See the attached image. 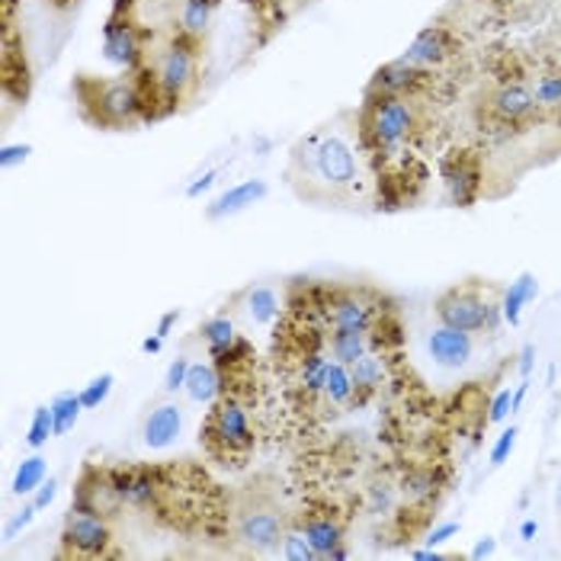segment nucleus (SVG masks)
Returning <instances> with one entry per match:
<instances>
[{
    "label": "nucleus",
    "instance_id": "obj_35",
    "mask_svg": "<svg viewBox=\"0 0 561 561\" xmlns=\"http://www.w3.org/2000/svg\"><path fill=\"white\" fill-rule=\"evenodd\" d=\"M511 411H514V394H511V389L497 391V394H494V401H491V414H488V421H491V424H501Z\"/></svg>",
    "mask_w": 561,
    "mask_h": 561
},
{
    "label": "nucleus",
    "instance_id": "obj_17",
    "mask_svg": "<svg viewBox=\"0 0 561 561\" xmlns=\"http://www.w3.org/2000/svg\"><path fill=\"white\" fill-rule=\"evenodd\" d=\"M266 193H270V186H266L263 180H244V183H238V186L225 190L216 203L206 209V216L209 218L238 216V213H244V209L257 206L260 199H266Z\"/></svg>",
    "mask_w": 561,
    "mask_h": 561
},
{
    "label": "nucleus",
    "instance_id": "obj_45",
    "mask_svg": "<svg viewBox=\"0 0 561 561\" xmlns=\"http://www.w3.org/2000/svg\"><path fill=\"white\" fill-rule=\"evenodd\" d=\"M414 559L417 561H436V559H443V556H439V552H433V549H427V552H414Z\"/></svg>",
    "mask_w": 561,
    "mask_h": 561
},
{
    "label": "nucleus",
    "instance_id": "obj_3",
    "mask_svg": "<svg viewBox=\"0 0 561 561\" xmlns=\"http://www.w3.org/2000/svg\"><path fill=\"white\" fill-rule=\"evenodd\" d=\"M75 103L87 126L103 131H129L148 123V96L135 71L100 78V75H78L75 84Z\"/></svg>",
    "mask_w": 561,
    "mask_h": 561
},
{
    "label": "nucleus",
    "instance_id": "obj_23",
    "mask_svg": "<svg viewBox=\"0 0 561 561\" xmlns=\"http://www.w3.org/2000/svg\"><path fill=\"white\" fill-rule=\"evenodd\" d=\"M244 311H248V318L254 324H273L279 318V311H283V302L276 296V289H270V286H251L244 293Z\"/></svg>",
    "mask_w": 561,
    "mask_h": 561
},
{
    "label": "nucleus",
    "instance_id": "obj_31",
    "mask_svg": "<svg viewBox=\"0 0 561 561\" xmlns=\"http://www.w3.org/2000/svg\"><path fill=\"white\" fill-rule=\"evenodd\" d=\"M51 436H55L51 404H48V408H36V411H33V421H30V431H26V443H30L33 449H43Z\"/></svg>",
    "mask_w": 561,
    "mask_h": 561
},
{
    "label": "nucleus",
    "instance_id": "obj_20",
    "mask_svg": "<svg viewBox=\"0 0 561 561\" xmlns=\"http://www.w3.org/2000/svg\"><path fill=\"white\" fill-rule=\"evenodd\" d=\"M216 10L218 0H183V7H180V30L176 33H183L193 43H203V36L209 33V26L216 20Z\"/></svg>",
    "mask_w": 561,
    "mask_h": 561
},
{
    "label": "nucleus",
    "instance_id": "obj_46",
    "mask_svg": "<svg viewBox=\"0 0 561 561\" xmlns=\"http://www.w3.org/2000/svg\"><path fill=\"white\" fill-rule=\"evenodd\" d=\"M533 533H536V523H526V526H523V539H529Z\"/></svg>",
    "mask_w": 561,
    "mask_h": 561
},
{
    "label": "nucleus",
    "instance_id": "obj_41",
    "mask_svg": "<svg viewBox=\"0 0 561 561\" xmlns=\"http://www.w3.org/2000/svg\"><path fill=\"white\" fill-rule=\"evenodd\" d=\"M36 514H39V511H36V504H33V507H26V511H23V517H16L13 523H10V529H7V539H10V536H13L16 529H23V526H26L30 519L36 517Z\"/></svg>",
    "mask_w": 561,
    "mask_h": 561
},
{
    "label": "nucleus",
    "instance_id": "obj_29",
    "mask_svg": "<svg viewBox=\"0 0 561 561\" xmlns=\"http://www.w3.org/2000/svg\"><path fill=\"white\" fill-rule=\"evenodd\" d=\"M533 96L539 110H561V71H546L533 87Z\"/></svg>",
    "mask_w": 561,
    "mask_h": 561
},
{
    "label": "nucleus",
    "instance_id": "obj_30",
    "mask_svg": "<svg viewBox=\"0 0 561 561\" xmlns=\"http://www.w3.org/2000/svg\"><path fill=\"white\" fill-rule=\"evenodd\" d=\"M279 552H283V559L289 561H318V549L308 542V536H305L302 529H286Z\"/></svg>",
    "mask_w": 561,
    "mask_h": 561
},
{
    "label": "nucleus",
    "instance_id": "obj_5",
    "mask_svg": "<svg viewBox=\"0 0 561 561\" xmlns=\"http://www.w3.org/2000/svg\"><path fill=\"white\" fill-rule=\"evenodd\" d=\"M231 542L251 556H270L283 546L286 519L273 497L263 491H244L231 507Z\"/></svg>",
    "mask_w": 561,
    "mask_h": 561
},
{
    "label": "nucleus",
    "instance_id": "obj_22",
    "mask_svg": "<svg viewBox=\"0 0 561 561\" xmlns=\"http://www.w3.org/2000/svg\"><path fill=\"white\" fill-rule=\"evenodd\" d=\"M334 408H344L356 398V382H353V373L350 366L337 363L334 356L328 359V369H324V391H321Z\"/></svg>",
    "mask_w": 561,
    "mask_h": 561
},
{
    "label": "nucleus",
    "instance_id": "obj_43",
    "mask_svg": "<svg viewBox=\"0 0 561 561\" xmlns=\"http://www.w3.org/2000/svg\"><path fill=\"white\" fill-rule=\"evenodd\" d=\"M491 552H494V542H491V539H481L476 549H472V559H484V556H491Z\"/></svg>",
    "mask_w": 561,
    "mask_h": 561
},
{
    "label": "nucleus",
    "instance_id": "obj_21",
    "mask_svg": "<svg viewBox=\"0 0 561 561\" xmlns=\"http://www.w3.org/2000/svg\"><path fill=\"white\" fill-rule=\"evenodd\" d=\"M369 344H373V334L369 331H331L328 334V350L337 363L344 366H353L359 356L369 353Z\"/></svg>",
    "mask_w": 561,
    "mask_h": 561
},
{
    "label": "nucleus",
    "instance_id": "obj_12",
    "mask_svg": "<svg viewBox=\"0 0 561 561\" xmlns=\"http://www.w3.org/2000/svg\"><path fill=\"white\" fill-rule=\"evenodd\" d=\"M324 321L331 331H373L376 328V305L356 289H341L328 299Z\"/></svg>",
    "mask_w": 561,
    "mask_h": 561
},
{
    "label": "nucleus",
    "instance_id": "obj_44",
    "mask_svg": "<svg viewBox=\"0 0 561 561\" xmlns=\"http://www.w3.org/2000/svg\"><path fill=\"white\" fill-rule=\"evenodd\" d=\"M161 346H164V337H161V334H154V337H148V341L141 344V350H145V353H158Z\"/></svg>",
    "mask_w": 561,
    "mask_h": 561
},
{
    "label": "nucleus",
    "instance_id": "obj_18",
    "mask_svg": "<svg viewBox=\"0 0 561 561\" xmlns=\"http://www.w3.org/2000/svg\"><path fill=\"white\" fill-rule=\"evenodd\" d=\"M302 533L308 536V542L318 549V561H328L337 546H344V526L331 514H311L302 523Z\"/></svg>",
    "mask_w": 561,
    "mask_h": 561
},
{
    "label": "nucleus",
    "instance_id": "obj_27",
    "mask_svg": "<svg viewBox=\"0 0 561 561\" xmlns=\"http://www.w3.org/2000/svg\"><path fill=\"white\" fill-rule=\"evenodd\" d=\"M350 373H353V382H356V391H376L382 386V379H386V366H382V359L379 356H373V353H366V356H359L353 366H350Z\"/></svg>",
    "mask_w": 561,
    "mask_h": 561
},
{
    "label": "nucleus",
    "instance_id": "obj_10",
    "mask_svg": "<svg viewBox=\"0 0 561 561\" xmlns=\"http://www.w3.org/2000/svg\"><path fill=\"white\" fill-rule=\"evenodd\" d=\"M0 84L3 96L13 103H26L30 90H33V68H30V55L23 33L13 20H3V36H0Z\"/></svg>",
    "mask_w": 561,
    "mask_h": 561
},
{
    "label": "nucleus",
    "instance_id": "obj_14",
    "mask_svg": "<svg viewBox=\"0 0 561 561\" xmlns=\"http://www.w3.org/2000/svg\"><path fill=\"white\" fill-rule=\"evenodd\" d=\"M472 334L466 331H456V328H446L439 324L436 331H431L427 337V353L436 366H446V369H462L469 359H472Z\"/></svg>",
    "mask_w": 561,
    "mask_h": 561
},
{
    "label": "nucleus",
    "instance_id": "obj_37",
    "mask_svg": "<svg viewBox=\"0 0 561 561\" xmlns=\"http://www.w3.org/2000/svg\"><path fill=\"white\" fill-rule=\"evenodd\" d=\"M26 154H30V148H26V145H7L0 161H3V168H13L16 161H26Z\"/></svg>",
    "mask_w": 561,
    "mask_h": 561
},
{
    "label": "nucleus",
    "instance_id": "obj_16",
    "mask_svg": "<svg viewBox=\"0 0 561 561\" xmlns=\"http://www.w3.org/2000/svg\"><path fill=\"white\" fill-rule=\"evenodd\" d=\"M180 433H183V411L176 404H158L141 424V443L148 449H168Z\"/></svg>",
    "mask_w": 561,
    "mask_h": 561
},
{
    "label": "nucleus",
    "instance_id": "obj_9",
    "mask_svg": "<svg viewBox=\"0 0 561 561\" xmlns=\"http://www.w3.org/2000/svg\"><path fill=\"white\" fill-rule=\"evenodd\" d=\"M113 546V529L100 514L71 507L61 526V556L68 559H106Z\"/></svg>",
    "mask_w": 561,
    "mask_h": 561
},
{
    "label": "nucleus",
    "instance_id": "obj_36",
    "mask_svg": "<svg viewBox=\"0 0 561 561\" xmlns=\"http://www.w3.org/2000/svg\"><path fill=\"white\" fill-rule=\"evenodd\" d=\"M55 494H58V481L55 478H48V481H43V488H39V494H36V511H45L51 501H55Z\"/></svg>",
    "mask_w": 561,
    "mask_h": 561
},
{
    "label": "nucleus",
    "instance_id": "obj_34",
    "mask_svg": "<svg viewBox=\"0 0 561 561\" xmlns=\"http://www.w3.org/2000/svg\"><path fill=\"white\" fill-rule=\"evenodd\" d=\"M190 359L186 356H180V359H173L171 369H168V376H164V391L168 394H173V391H180L183 386H186V376H190Z\"/></svg>",
    "mask_w": 561,
    "mask_h": 561
},
{
    "label": "nucleus",
    "instance_id": "obj_11",
    "mask_svg": "<svg viewBox=\"0 0 561 561\" xmlns=\"http://www.w3.org/2000/svg\"><path fill=\"white\" fill-rule=\"evenodd\" d=\"M481 110L497 126H526L529 119L539 116V103H536L533 90L523 84H501L488 90L481 100Z\"/></svg>",
    "mask_w": 561,
    "mask_h": 561
},
{
    "label": "nucleus",
    "instance_id": "obj_42",
    "mask_svg": "<svg viewBox=\"0 0 561 561\" xmlns=\"http://www.w3.org/2000/svg\"><path fill=\"white\" fill-rule=\"evenodd\" d=\"M45 7H51L55 13H71L81 7V0H45Z\"/></svg>",
    "mask_w": 561,
    "mask_h": 561
},
{
    "label": "nucleus",
    "instance_id": "obj_13",
    "mask_svg": "<svg viewBox=\"0 0 561 561\" xmlns=\"http://www.w3.org/2000/svg\"><path fill=\"white\" fill-rule=\"evenodd\" d=\"M453 51H456L453 33H449L446 26H427V30H421V33L414 36V43L408 45V51H404L401 58H404L408 65L427 71V68L443 65Z\"/></svg>",
    "mask_w": 561,
    "mask_h": 561
},
{
    "label": "nucleus",
    "instance_id": "obj_39",
    "mask_svg": "<svg viewBox=\"0 0 561 561\" xmlns=\"http://www.w3.org/2000/svg\"><path fill=\"white\" fill-rule=\"evenodd\" d=\"M254 10H257V16H266V13H279V7H283V0H248Z\"/></svg>",
    "mask_w": 561,
    "mask_h": 561
},
{
    "label": "nucleus",
    "instance_id": "obj_6",
    "mask_svg": "<svg viewBox=\"0 0 561 561\" xmlns=\"http://www.w3.org/2000/svg\"><path fill=\"white\" fill-rule=\"evenodd\" d=\"M414 126H417V106L411 96L366 100L359 113V135L379 154H389L398 145H404Z\"/></svg>",
    "mask_w": 561,
    "mask_h": 561
},
{
    "label": "nucleus",
    "instance_id": "obj_15",
    "mask_svg": "<svg viewBox=\"0 0 561 561\" xmlns=\"http://www.w3.org/2000/svg\"><path fill=\"white\" fill-rule=\"evenodd\" d=\"M421 78H424V71H421V68H414V65H408L404 58H398V61H391V65L379 68V71L373 75V81H369V87H366V100L408 96L414 87L421 84Z\"/></svg>",
    "mask_w": 561,
    "mask_h": 561
},
{
    "label": "nucleus",
    "instance_id": "obj_1",
    "mask_svg": "<svg viewBox=\"0 0 561 561\" xmlns=\"http://www.w3.org/2000/svg\"><path fill=\"white\" fill-rule=\"evenodd\" d=\"M286 183L314 206H344L363 196V164L344 131L321 126L289 151Z\"/></svg>",
    "mask_w": 561,
    "mask_h": 561
},
{
    "label": "nucleus",
    "instance_id": "obj_7",
    "mask_svg": "<svg viewBox=\"0 0 561 561\" xmlns=\"http://www.w3.org/2000/svg\"><path fill=\"white\" fill-rule=\"evenodd\" d=\"M103 55L106 61L119 65L123 71H138L151 58L148 51V33L135 16L131 0H116L113 13L103 26Z\"/></svg>",
    "mask_w": 561,
    "mask_h": 561
},
{
    "label": "nucleus",
    "instance_id": "obj_40",
    "mask_svg": "<svg viewBox=\"0 0 561 561\" xmlns=\"http://www.w3.org/2000/svg\"><path fill=\"white\" fill-rule=\"evenodd\" d=\"M176 321H180V311H176V308H171V311H168V314H164V318L158 321V331H154V334L168 337V334H171V328H173V324H176Z\"/></svg>",
    "mask_w": 561,
    "mask_h": 561
},
{
    "label": "nucleus",
    "instance_id": "obj_24",
    "mask_svg": "<svg viewBox=\"0 0 561 561\" xmlns=\"http://www.w3.org/2000/svg\"><path fill=\"white\" fill-rule=\"evenodd\" d=\"M536 293H539L536 276H533V273H523L517 283H511V293H507V299H504V305H501V314H504L511 324H519L523 308L536 299Z\"/></svg>",
    "mask_w": 561,
    "mask_h": 561
},
{
    "label": "nucleus",
    "instance_id": "obj_25",
    "mask_svg": "<svg viewBox=\"0 0 561 561\" xmlns=\"http://www.w3.org/2000/svg\"><path fill=\"white\" fill-rule=\"evenodd\" d=\"M199 337L206 341L209 346V356L218 353V350H225V346H231L238 341V334H234V321L228 318V314H216V318H206L203 324H199Z\"/></svg>",
    "mask_w": 561,
    "mask_h": 561
},
{
    "label": "nucleus",
    "instance_id": "obj_28",
    "mask_svg": "<svg viewBox=\"0 0 561 561\" xmlns=\"http://www.w3.org/2000/svg\"><path fill=\"white\" fill-rule=\"evenodd\" d=\"M45 459L43 456H30L26 462H20V469H16V476H13V494L16 497H23V494H33V491H39L45 481Z\"/></svg>",
    "mask_w": 561,
    "mask_h": 561
},
{
    "label": "nucleus",
    "instance_id": "obj_2",
    "mask_svg": "<svg viewBox=\"0 0 561 561\" xmlns=\"http://www.w3.org/2000/svg\"><path fill=\"white\" fill-rule=\"evenodd\" d=\"M135 75L148 96V116H171L199 90V43L173 33V39L161 45Z\"/></svg>",
    "mask_w": 561,
    "mask_h": 561
},
{
    "label": "nucleus",
    "instance_id": "obj_4",
    "mask_svg": "<svg viewBox=\"0 0 561 561\" xmlns=\"http://www.w3.org/2000/svg\"><path fill=\"white\" fill-rule=\"evenodd\" d=\"M199 443L221 466H238L241 459H248L257 439H254L251 414H248L244 401L234 394H221L203 421Z\"/></svg>",
    "mask_w": 561,
    "mask_h": 561
},
{
    "label": "nucleus",
    "instance_id": "obj_26",
    "mask_svg": "<svg viewBox=\"0 0 561 561\" xmlns=\"http://www.w3.org/2000/svg\"><path fill=\"white\" fill-rule=\"evenodd\" d=\"M81 411H84V404H81V394H75V391H65V394H58V398L51 401L55 436H65V433L71 431V427L78 424Z\"/></svg>",
    "mask_w": 561,
    "mask_h": 561
},
{
    "label": "nucleus",
    "instance_id": "obj_33",
    "mask_svg": "<svg viewBox=\"0 0 561 561\" xmlns=\"http://www.w3.org/2000/svg\"><path fill=\"white\" fill-rule=\"evenodd\" d=\"M517 427H511V431H504L497 436V443H494V449H491V466H504L507 459H511V453H514V446H517Z\"/></svg>",
    "mask_w": 561,
    "mask_h": 561
},
{
    "label": "nucleus",
    "instance_id": "obj_19",
    "mask_svg": "<svg viewBox=\"0 0 561 561\" xmlns=\"http://www.w3.org/2000/svg\"><path fill=\"white\" fill-rule=\"evenodd\" d=\"M183 391H186L196 404H209V408H213L218 398L225 394V382H221V373H218L216 363H193Z\"/></svg>",
    "mask_w": 561,
    "mask_h": 561
},
{
    "label": "nucleus",
    "instance_id": "obj_32",
    "mask_svg": "<svg viewBox=\"0 0 561 561\" xmlns=\"http://www.w3.org/2000/svg\"><path fill=\"white\" fill-rule=\"evenodd\" d=\"M113 386H116V376H113V373H103V376H96L90 386H84V389L78 391V394H81V404H84V411H96V408H100V404L110 398Z\"/></svg>",
    "mask_w": 561,
    "mask_h": 561
},
{
    "label": "nucleus",
    "instance_id": "obj_8",
    "mask_svg": "<svg viewBox=\"0 0 561 561\" xmlns=\"http://www.w3.org/2000/svg\"><path fill=\"white\" fill-rule=\"evenodd\" d=\"M433 311H436L439 324L456 328V331H466V334L491 331L494 321H497V308H494V302H491L488 296H481L476 286H469V283L439 293L436 302H433Z\"/></svg>",
    "mask_w": 561,
    "mask_h": 561
},
{
    "label": "nucleus",
    "instance_id": "obj_38",
    "mask_svg": "<svg viewBox=\"0 0 561 561\" xmlns=\"http://www.w3.org/2000/svg\"><path fill=\"white\" fill-rule=\"evenodd\" d=\"M456 533H459V523H443L439 529H433L427 542H431V546H439V542H446V539H449V536H456Z\"/></svg>",
    "mask_w": 561,
    "mask_h": 561
}]
</instances>
